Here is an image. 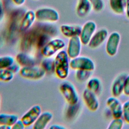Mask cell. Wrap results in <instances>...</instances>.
<instances>
[{
	"mask_svg": "<svg viewBox=\"0 0 129 129\" xmlns=\"http://www.w3.org/2000/svg\"><path fill=\"white\" fill-rule=\"evenodd\" d=\"M70 59L66 50L63 49L55 55L54 58V73L58 78L65 80L69 76L71 68Z\"/></svg>",
	"mask_w": 129,
	"mask_h": 129,
	"instance_id": "obj_1",
	"label": "cell"
},
{
	"mask_svg": "<svg viewBox=\"0 0 129 129\" xmlns=\"http://www.w3.org/2000/svg\"><path fill=\"white\" fill-rule=\"evenodd\" d=\"M59 89L69 104H75L79 102V95L75 86L72 83L68 81H63L60 83Z\"/></svg>",
	"mask_w": 129,
	"mask_h": 129,
	"instance_id": "obj_2",
	"label": "cell"
},
{
	"mask_svg": "<svg viewBox=\"0 0 129 129\" xmlns=\"http://www.w3.org/2000/svg\"><path fill=\"white\" fill-rule=\"evenodd\" d=\"M65 41L61 38H56L50 39L41 49V53L44 57H51L66 46Z\"/></svg>",
	"mask_w": 129,
	"mask_h": 129,
	"instance_id": "obj_3",
	"label": "cell"
},
{
	"mask_svg": "<svg viewBox=\"0 0 129 129\" xmlns=\"http://www.w3.org/2000/svg\"><path fill=\"white\" fill-rule=\"evenodd\" d=\"M21 77L31 80H38L45 76L46 72L40 66H30L21 67L19 72Z\"/></svg>",
	"mask_w": 129,
	"mask_h": 129,
	"instance_id": "obj_4",
	"label": "cell"
},
{
	"mask_svg": "<svg viewBox=\"0 0 129 129\" xmlns=\"http://www.w3.org/2000/svg\"><path fill=\"white\" fill-rule=\"evenodd\" d=\"M70 68L74 70H84L93 71L95 69V64L90 57L79 55L71 59Z\"/></svg>",
	"mask_w": 129,
	"mask_h": 129,
	"instance_id": "obj_5",
	"label": "cell"
},
{
	"mask_svg": "<svg viewBox=\"0 0 129 129\" xmlns=\"http://www.w3.org/2000/svg\"><path fill=\"white\" fill-rule=\"evenodd\" d=\"M36 20L40 22L54 23L58 21V12L51 8H41L35 11Z\"/></svg>",
	"mask_w": 129,
	"mask_h": 129,
	"instance_id": "obj_6",
	"label": "cell"
},
{
	"mask_svg": "<svg viewBox=\"0 0 129 129\" xmlns=\"http://www.w3.org/2000/svg\"><path fill=\"white\" fill-rule=\"evenodd\" d=\"M121 40V36L117 32H112L106 40L105 50L110 56H115L117 53Z\"/></svg>",
	"mask_w": 129,
	"mask_h": 129,
	"instance_id": "obj_7",
	"label": "cell"
},
{
	"mask_svg": "<svg viewBox=\"0 0 129 129\" xmlns=\"http://www.w3.org/2000/svg\"><path fill=\"white\" fill-rule=\"evenodd\" d=\"M82 98L85 104L89 110L94 112L98 109L99 101L96 94L86 88L83 92Z\"/></svg>",
	"mask_w": 129,
	"mask_h": 129,
	"instance_id": "obj_8",
	"label": "cell"
},
{
	"mask_svg": "<svg viewBox=\"0 0 129 129\" xmlns=\"http://www.w3.org/2000/svg\"><path fill=\"white\" fill-rule=\"evenodd\" d=\"M96 24L93 21L86 22L82 27L79 37L83 45H88L92 36L96 32Z\"/></svg>",
	"mask_w": 129,
	"mask_h": 129,
	"instance_id": "obj_9",
	"label": "cell"
},
{
	"mask_svg": "<svg viewBox=\"0 0 129 129\" xmlns=\"http://www.w3.org/2000/svg\"><path fill=\"white\" fill-rule=\"evenodd\" d=\"M41 112V106L39 105H34L22 115L21 119L26 127L33 125Z\"/></svg>",
	"mask_w": 129,
	"mask_h": 129,
	"instance_id": "obj_10",
	"label": "cell"
},
{
	"mask_svg": "<svg viewBox=\"0 0 129 129\" xmlns=\"http://www.w3.org/2000/svg\"><path fill=\"white\" fill-rule=\"evenodd\" d=\"M82 45L79 36L73 37L69 39L66 51L70 58L72 59L80 55Z\"/></svg>",
	"mask_w": 129,
	"mask_h": 129,
	"instance_id": "obj_11",
	"label": "cell"
},
{
	"mask_svg": "<svg viewBox=\"0 0 129 129\" xmlns=\"http://www.w3.org/2000/svg\"><path fill=\"white\" fill-rule=\"evenodd\" d=\"M106 104L111 111L113 118L122 117V104L118 97L113 96L109 97L107 99Z\"/></svg>",
	"mask_w": 129,
	"mask_h": 129,
	"instance_id": "obj_12",
	"label": "cell"
},
{
	"mask_svg": "<svg viewBox=\"0 0 129 129\" xmlns=\"http://www.w3.org/2000/svg\"><path fill=\"white\" fill-rule=\"evenodd\" d=\"M108 32L106 29L102 28L96 31L91 38L88 46L91 49H95L100 46L107 39Z\"/></svg>",
	"mask_w": 129,
	"mask_h": 129,
	"instance_id": "obj_13",
	"label": "cell"
},
{
	"mask_svg": "<svg viewBox=\"0 0 129 129\" xmlns=\"http://www.w3.org/2000/svg\"><path fill=\"white\" fill-rule=\"evenodd\" d=\"M126 75V73H122L118 74L114 79L111 87V92L112 96L118 97L123 93Z\"/></svg>",
	"mask_w": 129,
	"mask_h": 129,
	"instance_id": "obj_14",
	"label": "cell"
},
{
	"mask_svg": "<svg viewBox=\"0 0 129 129\" xmlns=\"http://www.w3.org/2000/svg\"><path fill=\"white\" fill-rule=\"evenodd\" d=\"M36 18L35 12L32 10L27 11L23 16L20 25V30L24 32L30 29L34 23Z\"/></svg>",
	"mask_w": 129,
	"mask_h": 129,
	"instance_id": "obj_15",
	"label": "cell"
},
{
	"mask_svg": "<svg viewBox=\"0 0 129 129\" xmlns=\"http://www.w3.org/2000/svg\"><path fill=\"white\" fill-rule=\"evenodd\" d=\"M82 27L78 25L63 24L60 27V31L64 37L71 38L73 37L79 36L81 32Z\"/></svg>",
	"mask_w": 129,
	"mask_h": 129,
	"instance_id": "obj_16",
	"label": "cell"
},
{
	"mask_svg": "<svg viewBox=\"0 0 129 129\" xmlns=\"http://www.w3.org/2000/svg\"><path fill=\"white\" fill-rule=\"evenodd\" d=\"M53 118V114L49 111L41 112L35 122L33 124V128L34 129H44Z\"/></svg>",
	"mask_w": 129,
	"mask_h": 129,
	"instance_id": "obj_17",
	"label": "cell"
},
{
	"mask_svg": "<svg viewBox=\"0 0 129 129\" xmlns=\"http://www.w3.org/2000/svg\"><path fill=\"white\" fill-rule=\"evenodd\" d=\"M92 8V5L89 0H78L76 7V13L78 17H86Z\"/></svg>",
	"mask_w": 129,
	"mask_h": 129,
	"instance_id": "obj_18",
	"label": "cell"
},
{
	"mask_svg": "<svg viewBox=\"0 0 129 129\" xmlns=\"http://www.w3.org/2000/svg\"><path fill=\"white\" fill-rule=\"evenodd\" d=\"M15 61L19 63L21 67L35 65V59L30 54L21 52L18 53L15 57Z\"/></svg>",
	"mask_w": 129,
	"mask_h": 129,
	"instance_id": "obj_19",
	"label": "cell"
},
{
	"mask_svg": "<svg viewBox=\"0 0 129 129\" xmlns=\"http://www.w3.org/2000/svg\"><path fill=\"white\" fill-rule=\"evenodd\" d=\"M87 88L97 95L102 90V86L101 81L97 77L90 78L87 81Z\"/></svg>",
	"mask_w": 129,
	"mask_h": 129,
	"instance_id": "obj_20",
	"label": "cell"
},
{
	"mask_svg": "<svg viewBox=\"0 0 129 129\" xmlns=\"http://www.w3.org/2000/svg\"><path fill=\"white\" fill-rule=\"evenodd\" d=\"M18 119V116L15 114L0 113V125L5 124L12 126Z\"/></svg>",
	"mask_w": 129,
	"mask_h": 129,
	"instance_id": "obj_21",
	"label": "cell"
},
{
	"mask_svg": "<svg viewBox=\"0 0 129 129\" xmlns=\"http://www.w3.org/2000/svg\"><path fill=\"white\" fill-rule=\"evenodd\" d=\"M112 11L115 14L121 15L124 12V0H109Z\"/></svg>",
	"mask_w": 129,
	"mask_h": 129,
	"instance_id": "obj_22",
	"label": "cell"
},
{
	"mask_svg": "<svg viewBox=\"0 0 129 129\" xmlns=\"http://www.w3.org/2000/svg\"><path fill=\"white\" fill-rule=\"evenodd\" d=\"M80 109L81 104L79 102L75 104H69L66 112L67 117L70 119L74 118L79 113Z\"/></svg>",
	"mask_w": 129,
	"mask_h": 129,
	"instance_id": "obj_23",
	"label": "cell"
},
{
	"mask_svg": "<svg viewBox=\"0 0 129 129\" xmlns=\"http://www.w3.org/2000/svg\"><path fill=\"white\" fill-rule=\"evenodd\" d=\"M40 66L45 71L46 73H52L54 72V59L51 57H45L41 61Z\"/></svg>",
	"mask_w": 129,
	"mask_h": 129,
	"instance_id": "obj_24",
	"label": "cell"
},
{
	"mask_svg": "<svg viewBox=\"0 0 129 129\" xmlns=\"http://www.w3.org/2000/svg\"><path fill=\"white\" fill-rule=\"evenodd\" d=\"M93 71L84 70H76L75 77L76 79L80 82L87 81L92 75Z\"/></svg>",
	"mask_w": 129,
	"mask_h": 129,
	"instance_id": "obj_25",
	"label": "cell"
},
{
	"mask_svg": "<svg viewBox=\"0 0 129 129\" xmlns=\"http://www.w3.org/2000/svg\"><path fill=\"white\" fill-rule=\"evenodd\" d=\"M50 40L48 34L44 33H39L36 34L35 44L37 47L41 49Z\"/></svg>",
	"mask_w": 129,
	"mask_h": 129,
	"instance_id": "obj_26",
	"label": "cell"
},
{
	"mask_svg": "<svg viewBox=\"0 0 129 129\" xmlns=\"http://www.w3.org/2000/svg\"><path fill=\"white\" fill-rule=\"evenodd\" d=\"M15 61V58L11 55L0 56V69H8Z\"/></svg>",
	"mask_w": 129,
	"mask_h": 129,
	"instance_id": "obj_27",
	"label": "cell"
},
{
	"mask_svg": "<svg viewBox=\"0 0 129 129\" xmlns=\"http://www.w3.org/2000/svg\"><path fill=\"white\" fill-rule=\"evenodd\" d=\"M14 74L8 69H0V81L10 82L14 77Z\"/></svg>",
	"mask_w": 129,
	"mask_h": 129,
	"instance_id": "obj_28",
	"label": "cell"
},
{
	"mask_svg": "<svg viewBox=\"0 0 129 129\" xmlns=\"http://www.w3.org/2000/svg\"><path fill=\"white\" fill-rule=\"evenodd\" d=\"M124 120L122 117L113 118L109 123L107 129H121L124 125Z\"/></svg>",
	"mask_w": 129,
	"mask_h": 129,
	"instance_id": "obj_29",
	"label": "cell"
},
{
	"mask_svg": "<svg viewBox=\"0 0 129 129\" xmlns=\"http://www.w3.org/2000/svg\"><path fill=\"white\" fill-rule=\"evenodd\" d=\"M122 118L124 122L129 124V100H126L122 104Z\"/></svg>",
	"mask_w": 129,
	"mask_h": 129,
	"instance_id": "obj_30",
	"label": "cell"
},
{
	"mask_svg": "<svg viewBox=\"0 0 129 129\" xmlns=\"http://www.w3.org/2000/svg\"><path fill=\"white\" fill-rule=\"evenodd\" d=\"M91 3L92 8L96 12H100L104 8V2L103 0H89Z\"/></svg>",
	"mask_w": 129,
	"mask_h": 129,
	"instance_id": "obj_31",
	"label": "cell"
},
{
	"mask_svg": "<svg viewBox=\"0 0 129 129\" xmlns=\"http://www.w3.org/2000/svg\"><path fill=\"white\" fill-rule=\"evenodd\" d=\"M8 69L11 72H12L14 74H15L17 73H19V72L21 69V67L19 63H18L15 61Z\"/></svg>",
	"mask_w": 129,
	"mask_h": 129,
	"instance_id": "obj_32",
	"label": "cell"
},
{
	"mask_svg": "<svg viewBox=\"0 0 129 129\" xmlns=\"http://www.w3.org/2000/svg\"><path fill=\"white\" fill-rule=\"evenodd\" d=\"M123 93L125 95L129 96V74H127L125 79Z\"/></svg>",
	"mask_w": 129,
	"mask_h": 129,
	"instance_id": "obj_33",
	"label": "cell"
},
{
	"mask_svg": "<svg viewBox=\"0 0 129 129\" xmlns=\"http://www.w3.org/2000/svg\"><path fill=\"white\" fill-rule=\"evenodd\" d=\"M26 126L21 119H18L14 124L12 126V128L13 129H24Z\"/></svg>",
	"mask_w": 129,
	"mask_h": 129,
	"instance_id": "obj_34",
	"label": "cell"
},
{
	"mask_svg": "<svg viewBox=\"0 0 129 129\" xmlns=\"http://www.w3.org/2000/svg\"><path fill=\"white\" fill-rule=\"evenodd\" d=\"M5 11L3 3L1 0H0V21L2 20L4 17Z\"/></svg>",
	"mask_w": 129,
	"mask_h": 129,
	"instance_id": "obj_35",
	"label": "cell"
},
{
	"mask_svg": "<svg viewBox=\"0 0 129 129\" xmlns=\"http://www.w3.org/2000/svg\"><path fill=\"white\" fill-rule=\"evenodd\" d=\"M49 128H52V129H64L66 127L61 124H52L51 126H50Z\"/></svg>",
	"mask_w": 129,
	"mask_h": 129,
	"instance_id": "obj_36",
	"label": "cell"
},
{
	"mask_svg": "<svg viewBox=\"0 0 129 129\" xmlns=\"http://www.w3.org/2000/svg\"><path fill=\"white\" fill-rule=\"evenodd\" d=\"M12 1L15 5L18 6H20L24 5L26 1V0H12Z\"/></svg>",
	"mask_w": 129,
	"mask_h": 129,
	"instance_id": "obj_37",
	"label": "cell"
},
{
	"mask_svg": "<svg viewBox=\"0 0 129 129\" xmlns=\"http://www.w3.org/2000/svg\"><path fill=\"white\" fill-rule=\"evenodd\" d=\"M125 9L126 15L127 17L129 19V0H125Z\"/></svg>",
	"mask_w": 129,
	"mask_h": 129,
	"instance_id": "obj_38",
	"label": "cell"
},
{
	"mask_svg": "<svg viewBox=\"0 0 129 129\" xmlns=\"http://www.w3.org/2000/svg\"><path fill=\"white\" fill-rule=\"evenodd\" d=\"M10 128H12L11 126L5 125V124L0 125V129H10Z\"/></svg>",
	"mask_w": 129,
	"mask_h": 129,
	"instance_id": "obj_39",
	"label": "cell"
},
{
	"mask_svg": "<svg viewBox=\"0 0 129 129\" xmlns=\"http://www.w3.org/2000/svg\"><path fill=\"white\" fill-rule=\"evenodd\" d=\"M1 104H2V97L0 94V111H1Z\"/></svg>",
	"mask_w": 129,
	"mask_h": 129,
	"instance_id": "obj_40",
	"label": "cell"
},
{
	"mask_svg": "<svg viewBox=\"0 0 129 129\" xmlns=\"http://www.w3.org/2000/svg\"><path fill=\"white\" fill-rule=\"evenodd\" d=\"M34 1H39V0H34Z\"/></svg>",
	"mask_w": 129,
	"mask_h": 129,
	"instance_id": "obj_41",
	"label": "cell"
}]
</instances>
